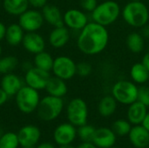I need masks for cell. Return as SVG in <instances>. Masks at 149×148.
<instances>
[{"instance_id": "6da1fadb", "label": "cell", "mask_w": 149, "mask_h": 148, "mask_svg": "<svg viewBox=\"0 0 149 148\" xmlns=\"http://www.w3.org/2000/svg\"><path fill=\"white\" fill-rule=\"evenodd\" d=\"M109 35L107 28L95 22L88 23L81 31L77 39L78 48L86 55H96L107 46Z\"/></svg>"}, {"instance_id": "7a4b0ae2", "label": "cell", "mask_w": 149, "mask_h": 148, "mask_svg": "<svg viewBox=\"0 0 149 148\" xmlns=\"http://www.w3.org/2000/svg\"><path fill=\"white\" fill-rule=\"evenodd\" d=\"M122 17L130 26L141 28L149 22V9L141 1H130L122 10Z\"/></svg>"}, {"instance_id": "3957f363", "label": "cell", "mask_w": 149, "mask_h": 148, "mask_svg": "<svg viewBox=\"0 0 149 148\" xmlns=\"http://www.w3.org/2000/svg\"><path fill=\"white\" fill-rule=\"evenodd\" d=\"M91 13L93 22L106 27L117 20L120 14V7L116 2L108 0L98 4Z\"/></svg>"}, {"instance_id": "277c9868", "label": "cell", "mask_w": 149, "mask_h": 148, "mask_svg": "<svg viewBox=\"0 0 149 148\" xmlns=\"http://www.w3.org/2000/svg\"><path fill=\"white\" fill-rule=\"evenodd\" d=\"M64 109L62 98L47 95L40 99L37 108L38 117L43 121H52L56 120Z\"/></svg>"}, {"instance_id": "5b68a950", "label": "cell", "mask_w": 149, "mask_h": 148, "mask_svg": "<svg viewBox=\"0 0 149 148\" xmlns=\"http://www.w3.org/2000/svg\"><path fill=\"white\" fill-rule=\"evenodd\" d=\"M40 99L38 91L28 85H23L15 95V101L18 110L25 114L36 111Z\"/></svg>"}, {"instance_id": "8992f818", "label": "cell", "mask_w": 149, "mask_h": 148, "mask_svg": "<svg viewBox=\"0 0 149 148\" xmlns=\"http://www.w3.org/2000/svg\"><path fill=\"white\" fill-rule=\"evenodd\" d=\"M139 88L134 84L128 80L117 81L112 88V96L117 102L129 106L135 102L138 99Z\"/></svg>"}, {"instance_id": "52a82bcc", "label": "cell", "mask_w": 149, "mask_h": 148, "mask_svg": "<svg viewBox=\"0 0 149 148\" xmlns=\"http://www.w3.org/2000/svg\"><path fill=\"white\" fill-rule=\"evenodd\" d=\"M66 114L68 121L75 126H80L87 122L88 108L86 101L80 98L72 99L67 105Z\"/></svg>"}, {"instance_id": "ba28073f", "label": "cell", "mask_w": 149, "mask_h": 148, "mask_svg": "<svg viewBox=\"0 0 149 148\" xmlns=\"http://www.w3.org/2000/svg\"><path fill=\"white\" fill-rule=\"evenodd\" d=\"M44 23L42 12L37 9H28L18 17V24L25 32L38 31Z\"/></svg>"}, {"instance_id": "9c48e42d", "label": "cell", "mask_w": 149, "mask_h": 148, "mask_svg": "<svg viewBox=\"0 0 149 148\" xmlns=\"http://www.w3.org/2000/svg\"><path fill=\"white\" fill-rule=\"evenodd\" d=\"M52 71L54 76L66 81L76 74V63L67 56H58L54 58Z\"/></svg>"}, {"instance_id": "30bf717a", "label": "cell", "mask_w": 149, "mask_h": 148, "mask_svg": "<svg viewBox=\"0 0 149 148\" xmlns=\"http://www.w3.org/2000/svg\"><path fill=\"white\" fill-rule=\"evenodd\" d=\"M51 78L50 72L38 69L35 66L25 72L24 82L26 85L34 88L38 91L45 89L47 82Z\"/></svg>"}, {"instance_id": "8fae6325", "label": "cell", "mask_w": 149, "mask_h": 148, "mask_svg": "<svg viewBox=\"0 0 149 148\" xmlns=\"http://www.w3.org/2000/svg\"><path fill=\"white\" fill-rule=\"evenodd\" d=\"M77 137L76 126L72 124L63 123L58 125L53 132V139L57 145H71Z\"/></svg>"}, {"instance_id": "7c38bea8", "label": "cell", "mask_w": 149, "mask_h": 148, "mask_svg": "<svg viewBox=\"0 0 149 148\" xmlns=\"http://www.w3.org/2000/svg\"><path fill=\"white\" fill-rule=\"evenodd\" d=\"M64 24L72 30L81 31L87 24L88 18L86 13L78 9H70L63 14Z\"/></svg>"}, {"instance_id": "4fadbf2b", "label": "cell", "mask_w": 149, "mask_h": 148, "mask_svg": "<svg viewBox=\"0 0 149 148\" xmlns=\"http://www.w3.org/2000/svg\"><path fill=\"white\" fill-rule=\"evenodd\" d=\"M21 147H36L41 137L40 129L33 125H27L20 128L17 133Z\"/></svg>"}, {"instance_id": "5bb4252c", "label": "cell", "mask_w": 149, "mask_h": 148, "mask_svg": "<svg viewBox=\"0 0 149 148\" xmlns=\"http://www.w3.org/2000/svg\"><path fill=\"white\" fill-rule=\"evenodd\" d=\"M22 45L26 51L35 55L45 51V41L37 31L25 32L22 41Z\"/></svg>"}, {"instance_id": "9a60e30c", "label": "cell", "mask_w": 149, "mask_h": 148, "mask_svg": "<svg viewBox=\"0 0 149 148\" xmlns=\"http://www.w3.org/2000/svg\"><path fill=\"white\" fill-rule=\"evenodd\" d=\"M116 134L112 128H96L92 142L98 148H110L116 142Z\"/></svg>"}, {"instance_id": "2e32d148", "label": "cell", "mask_w": 149, "mask_h": 148, "mask_svg": "<svg viewBox=\"0 0 149 148\" xmlns=\"http://www.w3.org/2000/svg\"><path fill=\"white\" fill-rule=\"evenodd\" d=\"M128 137L134 147L147 148L149 146V132L142 125L132 126Z\"/></svg>"}, {"instance_id": "e0dca14e", "label": "cell", "mask_w": 149, "mask_h": 148, "mask_svg": "<svg viewBox=\"0 0 149 148\" xmlns=\"http://www.w3.org/2000/svg\"><path fill=\"white\" fill-rule=\"evenodd\" d=\"M23 87L22 79L15 73L10 72L3 75L1 79V88L10 96H15Z\"/></svg>"}, {"instance_id": "ac0fdd59", "label": "cell", "mask_w": 149, "mask_h": 148, "mask_svg": "<svg viewBox=\"0 0 149 148\" xmlns=\"http://www.w3.org/2000/svg\"><path fill=\"white\" fill-rule=\"evenodd\" d=\"M41 12L45 22L48 23L50 25L53 27L65 25L63 14L58 6L53 4H46L44 8H42Z\"/></svg>"}, {"instance_id": "d6986e66", "label": "cell", "mask_w": 149, "mask_h": 148, "mask_svg": "<svg viewBox=\"0 0 149 148\" xmlns=\"http://www.w3.org/2000/svg\"><path fill=\"white\" fill-rule=\"evenodd\" d=\"M147 113H148V107L141 102L136 100L135 102L129 105L127 113V120L134 126L141 125Z\"/></svg>"}, {"instance_id": "ffe728a7", "label": "cell", "mask_w": 149, "mask_h": 148, "mask_svg": "<svg viewBox=\"0 0 149 148\" xmlns=\"http://www.w3.org/2000/svg\"><path fill=\"white\" fill-rule=\"evenodd\" d=\"M70 39V32L65 25L54 27L49 35V43L54 48L64 47Z\"/></svg>"}, {"instance_id": "44dd1931", "label": "cell", "mask_w": 149, "mask_h": 148, "mask_svg": "<svg viewBox=\"0 0 149 148\" xmlns=\"http://www.w3.org/2000/svg\"><path fill=\"white\" fill-rule=\"evenodd\" d=\"M45 90L46 91L48 95L58 97V98H63L67 93L68 89L65 80L58 78L56 76L53 77L51 76Z\"/></svg>"}, {"instance_id": "7402d4cb", "label": "cell", "mask_w": 149, "mask_h": 148, "mask_svg": "<svg viewBox=\"0 0 149 148\" xmlns=\"http://www.w3.org/2000/svg\"><path fill=\"white\" fill-rule=\"evenodd\" d=\"M24 31L19 25V24H11L6 28V34H5V40L8 44L11 46H17L22 44Z\"/></svg>"}, {"instance_id": "603a6c76", "label": "cell", "mask_w": 149, "mask_h": 148, "mask_svg": "<svg viewBox=\"0 0 149 148\" xmlns=\"http://www.w3.org/2000/svg\"><path fill=\"white\" fill-rule=\"evenodd\" d=\"M28 0H3V10L10 15L20 16L29 8Z\"/></svg>"}, {"instance_id": "cb8c5ba5", "label": "cell", "mask_w": 149, "mask_h": 148, "mask_svg": "<svg viewBox=\"0 0 149 148\" xmlns=\"http://www.w3.org/2000/svg\"><path fill=\"white\" fill-rule=\"evenodd\" d=\"M117 101L112 95L104 96L99 102V113L105 118L112 116L117 109Z\"/></svg>"}, {"instance_id": "d4e9b609", "label": "cell", "mask_w": 149, "mask_h": 148, "mask_svg": "<svg viewBox=\"0 0 149 148\" xmlns=\"http://www.w3.org/2000/svg\"><path fill=\"white\" fill-rule=\"evenodd\" d=\"M53 62H54V58H52V56L45 51L35 54L33 59V65L35 67L49 72L52 69Z\"/></svg>"}, {"instance_id": "484cf974", "label": "cell", "mask_w": 149, "mask_h": 148, "mask_svg": "<svg viewBox=\"0 0 149 148\" xmlns=\"http://www.w3.org/2000/svg\"><path fill=\"white\" fill-rule=\"evenodd\" d=\"M130 76L134 83L145 84L149 79V72L142 62L136 63L131 68Z\"/></svg>"}, {"instance_id": "4316f807", "label": "cell", "mask_w": 149, "mask_h": 148, "mask_svg": "<svg viewBox=\"0 0 149 148\" xmlns=\"http://www.w3.org/2000/svg\"><path fill=\"white\" fill-rule=\"evenodd\" d=\"M127 46L133 53H140L144 49V38L140 32H132L127 38Z\"/></svg>"}, {"instance_id": "83f0119b", "label": "cell", "mask_w": 149, "mask_h": 148, "mask_svg": "<svg viewBox=\"0 0 149 148\" xmlns=\"http://www.w3.org/2000/svg\"><path fill=\"white\" fill-rule=\"evenodd\" d=\"M18 60L16 57L9 55L0 58V74L4 75L12 72L17 66Z\"/></svg>"}, {"instance_id": "f1b7e54d", "label": "cell", "mask_w": 149, "mask_h": 148, "mask_svg": "<svg viewBox=\"0 0 149 148\" xmlns=\"http://www.w3.org/2000/svg\"><path fill=\"white\" fill-rule=\"evenodd\" d=\"M132 124L126 120H117L113 122L112 126V130L114 132L116 136L123 137L127 136L129 134L131 128H132Z\"/></svg>"}, {"instance_id": "f546056e", "label": "cell", "mask_w": 149, "mask_h": 148, "mask_svg": "<svg viewBox=\"0 0 149 148\" xmlns=\"http://www.w3.org/2000/svg\"><path fill=\"white\" fill-rule=\"evenodd\" d=\"M20 146L17 133H6L0 137V148H17Z\"/></svg>"}, {"instance_id": "4dcf8cb0", "label": "cell", "mask_w": 149, "mask_h": 148, "mask_svg": "<svg viewBox=\"0 0 149 148\" xmlns=\"http://www.w3.org/2000/svg\"><path fill=\"white\" fill-rule=\"evenodd\" d=\"M96 128L91 125L85 124L79 126L77 129V136L82 140V142H92Z\"/></svg>"}, {"instance_id": "1f68e13d", "label": "cell", "mask_w": 149, "mask_h": 148, "mask_svg": "<svg viewBox=\"0 0 149 148\" xmlns=\"http://www.w3.org/2000/svg\"><path fill=\"white\" fill-rule=\"evenodd\" d=\"M93 71L92 65L87 62H79L76 64V74L80 77H86L91 74Z\"/></svg>"}, {"instance_id": "d6a6232c", "label": "cell", "mask_w": 149, "mask_h": 148, "mask_svg": "<svg viewBox=\"0 0 149 148\" xmlns=\"http://www.w3.org/2000/svg\"><path fill=\"white\" fill-rule=\"evenodd\" d=\"M138 101L144 104L147 107L149 106V87L141 86L138 90Z\"/></svg>"}, {"instance_id": "836d02e7", "label": "cell", "mask_w": 149, "mask_h": 148, "mask_svg": "<svg viewBox=\"0 0 149 148\" xmlns=\"http://www.w3.org/2000/svg\"><path fill=\"white\" fill-rule=\"evenodd\" d=\"M81 8L85 11L92 12L98 5L97 0H79Z\"/></svg>"}, {"instance_id": "e575fe53", "label": "cell", "mask_w": 149, "mask_h": 148, "mask_svg": "<svg viewBox=\"0 0 149 148\" xmlns=\"http://www.w3.org/2000/svg\"><path fill=\"white\" fill-rule=\"evenodd\" d=\"M29 5L34 9H42L47 4V0H28Z\"/></svg>"}, {"instance_id": "d590c367", "label": "cell", "mask_w": 149, "mask_h": 148, "mask_svg": "<svg viewBox=\"0 0 149 148\" xmlns=\"http://www.w3.org/2000/svg\"><path fill=\"white\" fill-rule=\"evenodd\" d=\"M141 35L144 38H149V24H146L145 25H143L142 27H141V31H140Z\"/></svg>"}, {"instance_id": "8d00e7d4", "label": "cell", "mask_w": 149, "mask_h": 148, "mask_svg": "<svg viewBox=\"0 0 149 148\" xmlns=\"http://www.w3.org/2000/svg\"><path fill=\"white\" fill-rule=\"evenodd\" d=\"M8 98H9V96L7 95V93L0 87V106H3V104H5Z\"/></svg>"}, {"instance_id": "74e56055", "label": "cell", "mask_w": 149, "mask_h": 148, "mask_svg": "<svg viewBox=\"0 0 149 148\" xmlns=\"http://www.w3.org/2000/svg\"><path fill=\"white\" fill-rule=\"evenodd\" d=\"M6 26L3 23L0 22V42L5 38V34H6Z\"/></svg>"}, {"instance_id": "f35d334b", "label": "cell", "mask_w": 149, "mask_h": 148, "mask_svg": "<svg viewBox=\"0 0 149 148\" xmlns=\"http://www.w3.org/2000/svg\"><path fill=\"white\" fill-rule=\"evenodd\" d=\"M77 148H98L93 142H82Z\"/></svg>"}, {"instance_id": "ab89813d", "label": "cell", "mask_w": 149, "mask_h": 148, "mask_svg": "<svg viewBox=\"0 0 149 148\" xmlns=\"http://www.w3.org/2000/svg\"><path fill=\"white\" fill-rule=\"evenodd\" d=\"M35 148H55L54 145L50 143V142H43L38 144L37 147H35Z\"/></svg>"}, {"instance_id": "60d3db41", "label": "cell", "mask_w": 149, "mask_h": 148, "mask_svg": "<svg viewBox=\"0 0 149 148\" xmlns=\"http://www.w3.org/2000/svg\"><path fill=\"white\" fill-rule=\"evenodd\" d=\"M34 66V65L33 64H31V62H29V61H25V62H24L23 64H22V68H23V70L24 71V72H27V71H29L31 68H32Z\"/></svg>"}, {"instance_id": "b9f144b4", "label": "cell", "mask_w": 149, "mask_h": 148, "mask_svg": "<svg viewBox=\"0 0 149 148\" xmlns=\"http://www.w3.org/2000/svg\"><path fill=\"white\" fill-rule=\"evenodd\" d=\"M142 64L147 67V69L148 70L149 72V51L144 55L143 58H142Z\"/></svg>"}, {"instance_id": "7bdbcfd3", "label": "cell", "mask_w": 149, "mask_h": 148, "mask_svg": "<svg viewBox=\"0 0 149 148\" xmlns=\"http://www.w3.org/2000/svg\"><path fill=\"white\" fill-rule=\"evenodd\" d=\"M141 125H142V126H144V127L149 132V113H147V115H146L145 119L143 120Z\"/></svg>"}, {"instance_id": "ee69618b", "label": "cell", "mask_w": 149, "mask_h": 148, "mask_svg": "<svg viewBox=\"0 0 149 148\" xmlns=\"http://www.w3.org/2000/svg\"><path fill=\"white\" fill-rule=\"evenodd\" d=\"M58 148H77V147H75L72 146V144H71V145H65V146H59V147Z\"/></svg>"}, {"instance_id": "f6af8a7d", "label": "cell", "mask_w": 149, "mask_h": 148, "mask_svg": "<svg viewBox=\"0 0 149 148\" xmlns=\"http://www.w3.org/2000/svg\"><path fill=\"white\" fill-rule=\"evenodd\" d=\"M22 148H35V147H22Z\"/></svg>"}, {"instance_id": "bcb514c9", "label": "cell", "mask_w": 149, "mask_h": 148, "mask_svg": "<svg viewBox=\"0 0 149 148\" xmlns=\"http://www.w3.org/2000/svg\"><path fill=\"white\" fill-rule=\"evenodd\" d=\"M1 54H2V46L0 44V56H1Z\"/></svg>"}, {"instance_id": "7dc6e473", "label": "cell", "mask_w": 149, "mask_h": 148, "mask_svg": "<svg viewBox=\"0 0 149 148\" xmlns=\"http://www.w3.org/2000/svg\"><path fill=\"white\" fill-rule=\"evenodd\" d=\"M110 148H120V147H114V146H113V147H110Z\"/></svg>"}, {"instance_id": "c3c4849f", "label": "cell", "mask_w": 149, "mask_h": 148, "mask_svg": "<svg viewBox=\"0 0 149 148\" xmlns=\"http://www.w3.org/2000/svg\"><path fill=\"white\" fill-rule=\"evenodd\" d=\"M131 1H141V0H131Z\"/></svg>"}, {"instance_id": "681fc988", "label": "cell", "mask_w": 149, "mask_h": 148, "mask_svg": "<svg viewBox=\"0 0 149 148\" xmlns=\"http://www.w3.org/2000/svg\"><path fill=\"white\" fill-rule=\"evenodd\" d=\"M147 148H149V146H148V147H147Z\"/></svg>"}, {"instance_id": "f907efd6", "label": "cell", "mask_w": 149, "mask_h": 148, "mask_svg": "<svg viewBox=\"0 0 149 148\" xmlns=\"http://www.w3.org/2000/svg\"><path fill=\"white\" fill-rule=\"evenodd\" d=\"M148 51H149V46H148Z\"/></svg>"}, {"instance_id": "816d5d0a", "label": "cell", "mask_w": 149, "mask_h": 148, "mask_svg": "<svg viewBox=\"0 0 149 148\" xmlns=\"http://www.w3.org/2000/svg\"><path fill=\"white\" fill-rule=\"evenodd\" d=\"M0 137H1V135H0Z\"/></svg>"}]
</instances>
